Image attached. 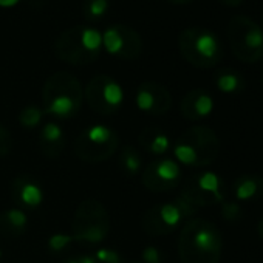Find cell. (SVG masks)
<instances>
[{"instance_id":"1","label":"cell","mask_w":263,"mask_h":263,"mask_svg":"<svg viewBox=\"0 0 263 263\" xmlns=\"http://www.w3.org/2000/svg\"><path fill=\"white\" fill-rule=\"evenodd\" d=\"M223 252L221 231L209 220L192 218L178 237V255L183 263H218Z\"/></svg>"},{"instance_id":"2","label":"cell","mask_w":263,"mask_h":263,"mask_svg":"<svg viewBox=\"0 0 263 263\" xmlns=\"http://www.w3.org/2000/svg\"><path fill=\"white\" fill-rule=\"evenodd\" d=\"M84 101V90L76 76L67 71H56L47 78L42 87L44 111L67 119L74 116Z\"/></svg>"},{"instance_id":"3","label":"cell","mask_w":263,"mask_h":263,"mask_svg":"<svg viewBox=\"0 0 263 263\" xmlns=\"http://www.w3.org/2000/svg\"><path fill=\"white\" fill-rule=\"evenodd\" d=\"M54 54L70 65L93 64L102 51V33L88 25L64 30L53 45Z\"/></svg>"},{"instance_id":"4","label":"cell","mask_w":263,"mask_h":263,"mask_svg":"<svg viewBox=\"0 0 263 263\" xmlns=\"http://www.w3.org/2000/svg\"><path fill=\"white\" fill-rule=\"evenodd\" d=\"M218 154L220 140L206 125H194L184 130L174 146L177 161L187 167H206L217 160Z\"/></svg>"},{"instance_id":"5","label":"cell","mask_w":263,"mask_h":263,"mask_svg":"<svg viewBox=\"0 0 263 263\" xmlns=\"http://www.w3.org/2000/svg\"><path fill=\"white\" fill-rule=\"evenodd\" d=\"M181 56L195 68H212L223 58V47L218 36L203 27H189L178 34Z\"/></svg>"},{"instance_id":"6","label":"cell","mask_w":263,"mask_h":263,"mask_svg":"<svg viewBox=\"0 0 263 263\" xmlns=\"http://www.w3.org/2000/svg\"><path fill=\"white\" fill-rule=\"evenodd\" d=\"M71 232L76 241L87 245L101 243L110 232V215L105 206L95 198L79 203L73 217Z\"/></svg>"},{"instance_id":"7","label":"cell","mask_w":263,"mask_h":263,"mask_svg":"<svg viewBox=\"0 0 263 263\" xmlns=\"http://www.w3.org/2000/svg\"><path fill=\"white\" fill-rule=\"evenodd\" d=\"M228 41L232 54L246 64L263 59V28L248 16H234L228 24Z\"/></svg>"},{"instance_id":"8","label":"cell","mask_w":263,"mask_h":263,"mask_svg":"<svg viewBox=\"0 0 263 263\" xmlns=\"http://www.w3.org/2000/svg\"><path fill=\"white\" fill-rule=\"evenodd\" d=\"M119 146V135L107 125L95 124L74 141V155L84 163L107 161Z\"/></svg>"},{"instance_id":"9","label":"cell","mask_w":263,"mask_h":263,"mask_svg":"<svg viewBox=\"0 0 263 263\" xmlns=\"http://www.w3.org/2000/svg\"><path fill=\"white\" fill-rule=\"evenodd\" d=\"M197 208L186 201L183 197L171 203H163L151 208L143 215V228L151 235H167L172 234L183 221L192 218Z\"/></svg>"},{"instance_id":"10","label":"cell","mask_w":263,"mask_h":263,"mask_svg":"<svg viewBox=\"0 0 263 263\" xmlns=\"http://www.w3.org/2000/svg\"><path fill=\"white\" fill-rule=\"evenodd\" d=\"M226 184L223 178L214 172H201L187 180L180 197L197 209L221 204L226 200Z\"/></svg>"},{"instance_id":"11","label":"cell","mask_w":263,"mask_h":263,"mask_svg":"<svg viewBox=\"0 0 263 263\" xmlns=\"http://www.w3.org/2000/svg\"><path fill=\"white\" fill-rule=\"evenodd\" d=\"M84 98L95 113L113 115L124 102V90L111 76L96 74L88 81L84 90Z\"/></svg>"},{"instance_id":"12","label":"cell","mask_w":263,"mask_h":263,"mask_svg":"<svg viewBox=\"0 0 263 263\" xmlns=\"http://www.w3.org/2000/svg\"><path fill=\"white\" fill-rule=\"evenodd\" d=\"M102 50L122 61H135L143 53V39L132 27L116 24L102 33Z\"/></svg>"},{"instance_id":"13","label":"cell","mask_w":263,"mask_h":263,"mask_svg":"<svg viewBox=\"0 0 263 263\" xmlns=\"http://www.w3.org/2000/svg\"><path fill=\"white\" fill-rule=\"evenodd\" d=\"M141 181L152 192H167L180 184L181 169L174 160H157L146 166Z\"/></svg>"},{"instance_id":"14","label":"cell","mask_w":263,"mask_h":263,"mask_svg":"<svg viewBox=\"0 0 263 263\" xmlns=\"http://www.w3.org/2000/svg\"><path fill=\"white\" fill-rule=\"evenodd\" d=\"M135 102L141 111L147 115L160 116V115H166L171 110L172 96L164 85L154 81H147L138 87L135 95Z\"/></svg>"},{"instance_id":"15","label":"cell","mask_w":263,"mask_h":263,"mask_svg":"<svg viewBox=\"0 0 263 263\" xmlns=\"http://www.w3.org/2000/svg\"><path fill=\"white\" fill-rule=\"evenodd\" d=\"M214 110V99L209 91L203 88H194L184 95L180 102L181 115L189 121H198L208 118Z\"/></svg>"},{"instance_id":"16","label":"cell","mask_w":263,"mask_h":263,"mask_svg":"<svg viewBox=\"0 0 263 263\" xmlns=\"http://www.w3.org/2000/svg\"><path fill=\"white\" fill-rule=\"evenodd\" d=\"M13 197L21 206L27 209H34L42 203L44 192L39 181L33 175L22 174L17 175L13 181Z\"/></svg>"},{"instance_id":"17","label":"cell","mask_w":263,"mask_h":263,"mask_svg":"<svg viewBox=\"0 0 263 263\" xmlns=\"http://www.w3.org/2000/svg\"><path fill=\"white\" fill-rule=\"evenodd\" d=\"M41 152L48 158H58L65 147V134L59 124L47 122L39 132Z\"/></svg>"},{"instance_id":"18","label":"cell","mask_w":263,"mask_h":263,"mask_svg":"<svg viewBox=\"0 0 263 263\" xmlns=\"http://www.w3.org/2000/svg\"><path fill=\"white\" fill-rule=\"evenodd\" d=\"M232 195L237 201H257L263 195V178L257 174L240 175L232 186Z\"/></svg>"},{"instance_id":"19","label":"cell","mask_w":263,"mask_h":263,"mask_svg":"<svg viewBox=\"0 0 263 263\" xmlns=\"http://www.w3.org/2000/svg\"><path fill=\"white\" fill-rule=\"evenodd\" d=\"M28 226V215L19 209L13 208L0 214V234L5 237H21Z\"/></svg>"},{"instance_id":"20","label":"cell","mask_w":263,"mask_h":263,"mask_svg":"<svg viewBox=\"0 0 263 263\" xmlns=\"http://www.w3.org/2000/svg\"><path fill=\"white\" fill-rule=\"evenodd\" d=\"M140 146L154 155H163L171 149V140L163 130L157 127H146L140 134Z\"/></svg>"},{"instance_id":"21","label":"cell","mask_w":263,"mask_h":263,"mask_svg":"<svg viewBox=\"0 0 263 263\" xmlns=\"http://www.w3.org/2000/svg\"><path fill=\"white\" fill-rule=\"evenodd\" d=\"M214 82H215V87L221 93H226V95L241 93L246 87L243 74L234 68H220L214 74Z\"/></svg>"},{"instance_id":"22","label":"cell","mask_w":263,"mask_h":263,"mask_svg":"<svg viewBox=\"0 0 263 263\" xmlns=\"http://www.w3.org/2000/svg\"><path fill=\"white\" fill-rule=\"evenodd\" d=\"M119 167L128 177H134L141 169V155L134 146H125L119 154Z\"/></svg>"},{"instance_id":"23","label":"cell","mask_w":263,"mask_h":263,"mask_svg":"<svg viewBox=\"0 0 263 263\" xmlns=\"http://www.w3.org/2000/svg\"><path fill=\"white\" fill-rule=\"evenodd\" d=\"M110 8V0H84L82 13L88 22H99Z\"/></svg>"},{"instance_id":"24","label":"cell","mask_w":263,"mask_h":263,"mask_svg":"<svg viewBox=\"0 0 263 263\" xmlns=\"http://www.w3.org/2000/svg\"><path fill=\"white\" fill-rule=\"evenodd\" d=\"M44 111L36 107V105H28L25 108H22V111L19 113V122L25 127V128H34L39 125L41 119H42Z\"/></svg>"},{"instance_id":"25","label":"cell","mask_w":263,"mask_h":263,"mask_svg":"<svg viewBox=\"0 0 263 263\" xmlns=\"http://www.w3.org/2000/svg\"><path fill=\"white\" fill-rule=\"evenodd\" d=\"M221 217L226 221H238L240 218H243V209L237 201H223L221 203Z\"/></svg>"},{"instance_id":"26","label":"cell","mask_w":263,"mask_h":263,"mask_svg":"<svg viewBox=\"0 0 263 263\" xmlns=\"http://www.w3.org/2000/svg\"><path fill=\"white\" fill-rule=\"evenodd\" d=\"M74 238L71 235H67V234H53L48 238V248L53 252H61L62 249H65L67 246H70Z\"/></svg>"},{"instance_id":"27","label":"cell","mask_w":263,"mask_h":263,"mask_svg":"<svg viewBox=\"0 0 263 263\" xmlns=\"http://www.w3.org/2000/svg\"><path fill=\"white\" fill-rule=\"evenodd\" d=\"M93 255L96 258V263H122L121 255L116 251L108 249V248L98 249Z\"/></svg>"},{"instance_id":"28","label":"cell","mask_w":263,"mask_h":263,"mask_svg":"<svg viewBox=\"0 0 263 263\" xmlns=\"http://www.w3.org/2000/svg\"><path fill=\"white\" fill-rule=\"evenodd\" d=\"M13 137L10 132L4 127L0 125V157H5L11 152L13 149Z\"/></svg>"},{"instance_id":"29","label":"cell","mask_w":263,"mask_h":263,"mask_svg":"<svg viewBox=\"0 0 263 263\" xmlns=\"http://www.w3.org/2000/svg\"><path fill=\"white\" fill-rule=\"evenodd\" d=\"M141 257H143V263H163L164 261V255L157 246H146Z\"/></svg>"},{"instance_id":"30","label":"cell","mask_w":263,"mask_h":263,"mask_svg":"<svg viewBox=\"0 0 263 263\" xmlns=\"http://www.w3.org/2000/svg\"><path fill=\"white\" fill-rule=\"evenodd\" d=\"M21 4V0H0V8H14Z\"/></svg>"},{"instance_id":"31","label":"cell","mask_w":263,"mask_h":263,"mask_svg":"<svg viewBox=\"0 0 263 263\" xmlns=\"http://www.w3.org/2000/svg\"><path fill=\"white\" fill-rule=\"evenodd\" d=\"M76 260H78V263H96L95 255H79Z\"/></svg>"},{"instance_id":"32","label":"cell","mask_w":263,"mask_h":263,"mask_svg":"<svg viewBox=\"0 0 263 263\" xmlns=\"http://www.w3.org/2000/svg\"><path fill=\"white\" fill-rule=\"evenodd\" d=\"M220 2L228 7H238L240 4H243V0H220Z\"/></svg>"},{"instance_id":"33","label":"cell","mask_w":263,"mask_h":263,"mask_svg":"<svg viewBox=\"0 0 263 263\" xmlns=\"http://www.w3.org/2000/svg\"><path fill=\"white\" fill-rule=\"evenodd\" d=\"M169 2L174 4V5H186V4L194 2V0H169Z\"/></svg>"},{"instance_id":"34","label":"cell","mask_w":263,"mask_h":263,"mask_svg":"<svg viewBox=\"0 0 263 263\" xmlns=\"http://www.w3.org/2000/svg\"><path fill=\"white\" fill-rule=\"evenodd\" d=\"M257 234H258V237L263 240V218L258 221V224H257Z\"/></svg>"},{"instance_id":"35","label":"cell","mask_w":263,"mask_h":263,"mask_svg":"<svg viewBox=\"0 0 263 263\" xmlns=\"http://www.w3.org/2000/svg\"><path fill=\"white\" fill-rule=\"evenodd\" d=\"M67 263H78V260H76V258H71V260H68Z\"/></svg>"},{"instance_id":"36","label":"cell","mask_w":263,"mask_h":263,"mask_svg":"<svg viewBox=\"0 0 263 263\" xmlns=\"http://www.w3.org/2000/svg\"><path fill=\"white\" fill-rule=\"evenodd\" d=\"M0 258H2V251H0Z\"/></svg>"},{"instance_id":"37","label":"cell","mask_w":263,"mask_h":263,"mask_svg":"<svg viewBox=\"0 0 263 263\" xmlns=\"http://www.w3.org/2000/svg\"><path fill=\"white\" fill-rule=\"evenodd\" d=\"M134 263H143V261H134Z\"/></svg>"},{"instance_id":"38","label":"cell","mask_w":263,"mask_h":263,"mask_svg":"<svg viewBox=\"0 0 263 263\" xmlns=\"http://www.w3.org/2000/svg\"><path fill=\"white\" fill-rule=\"evenodd\" d=\"M261 81H263V73H261Z\"/></svg>"}]
</instances>
